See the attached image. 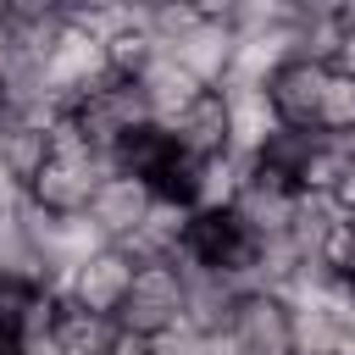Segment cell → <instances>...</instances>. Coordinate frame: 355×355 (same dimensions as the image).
Wrapping results in <instances>:
<instances>
[{
	"mask_svg": "<svg viewBox=\"0 0 355 355\" xmlns=\"http://www.w3.org/2000/svg\"><path fill=\"white\" fill-rule=\"evenodd\" d=\"M133 83H139V94H144V105H150L155 128H166L178 111H189V105L205 94V83H200V78H194V72H189V67L172 55V50H155Z\"/></svg>",
	"mask_w": 355,
	"mask_h": 355,
	"instance_id": "11",
	"label": "cell"
},
{
	"mask_svg": "<svg viewBox=\"0 0 355 355\" xmlns=\"http://www.w3.org/2000/svg\"><path fill=\"white\" fill-rule=\"evenodd\" d=\"M183 272V322L194 333H222L233 322V305L244 300V283L222 266H205L194 255H172Z\"/></svg>",
	"mask_w": 355,
	"mask_h": 355,
	"instance_id": "5",
	"label": "cell"
},
{
	"mask_svg": "<svg viewBox=\"0 0 355 355\" xmlns=\"http://www.w3.org/2000/svg\"><path fill=\"white\" fill-rule=\"evenodd\" d=\"M11 344H17V338H11V333H6V322H0V355H11Z\"/></svg>",
	"mask_w": 355,
	"mask_h": 355,
	"instance_id": "27",
	"label": "cell"
},
{
	"mask_svg": "<svg viewBox=\"0 0 355 355\" xmlns=\"http://www.w3.org/2000/svg\"><path fill=\"white\" fill-rule=\"evenodd\" d=\"M116 316H100V311H78V305H67L61 311V327H55V338H61V349L67 355H111V344H116Z\"/></svg>",
	"mask_w": 355,
	"mask_h": 355,
	"instance_id": "17",
	"label": "cell"
},
{
	"mask_svg": "<svg viewBox=\"0 0 355 355\" xmlns=\"http://www.w3.org/2000/svg\"><path fill=\"white\" fill-rule=\"evenodd\" d=\"M11 355H67V349H61V338H55V333H39V338H17V344H11Z\"/></svg>",
	"mask_w": 355,
	"mask_h": 355,
	"instance_id": "23",
	"label": "cell"
},
{
	"mask_svg": "<svg viewBox=\"0 0 355 355\" xmlns=\"http://www.w3.org/2000/svg\"><path fill=\"white\" fill-rule=\"evenodd\" d=\"M316 133H333V139H349L355 133V78L349 72H327V89H322V111H316Z\"/></svg>",
	"mask_w": 355,
	"mask_h": 355,
	"instance_id": "18",
	"label": "cell"
},
{
	"mask_svg": "<svg viewBox=\"0 0 355 355\" xmlns=\"http://www.w3.org/2000/svg\"><path fill=\"white\" fill-rule=\"evenodd\" d=\"M0 17H11L17 28H28V22H55L67 11H61V0H0Z\"/></svg>",
	"mask_w": 355,
	"mask_h": 355,
	"instance_id": "21",
	"label": "cell"
},
{
	"mask_svg": "<svg viewBox=\"0 0 355 355\" xmlns=\"http://www.w3.org/2000/svg\"><path fill=\"white\" fill-rule=\"evenodd\" d=\"M111 355H150V338H139V333H116V344H111Z\"/></svg>",
	"mask_w": 355,
	"mask_h": 355,
	"instance_id": "25",
	"label": "cell"
},
{
	"mask_svg": "<svg viewBox=\"0 0 355 355\" xmlns=\"http://www.w3.org/2000/svg\"><path fill=\"white\" fill-rule=\"evenodd\" d=\"M178 322H183V272H178V261L139 266L133 288H128V300L116 311V327H128L139 338H155V333H166Z\"/></svg>",
	"mask_w": 355,
	"mask_h": 355,
	"instance_id": "3",
	"label": "cell"
},
{
	"mask_svg": "<svg viewBox=\"0 0 355 355\" xmlns=\"http://www.w3.org/2000/svg\"><path fill=\"white\" fill-rule=\"evenodd\" d=\"M72 116H78L83 139H89L100 155H116L122 139H133L139 128H155V116H150V105H144V94H139L133 78H111V83H105L100 94H89Z\"/></svg>",
	"mask_w": 355,
	"mask_h": 355,
	"instance_id": "4",
	"label": "cell"
},
{
	"mask_svg": "<svg viewBox=\"0 0 355 355\" xmlns=\"http://www.w3.org/2000/svg\"><path fill=\"white\" fill-rule=\"evenodd\" d=\"M0 161H6L22 183H33V178H39V166L50 161V128L11 116V122H6V133H0Z\"/></svg>",
	"mask_w": 355,
	"mask_h": 355,
	"instance_id": "16",
	"label": "cell"
},
{
	"mask_svg": "<svg viewBox=\"0 0 355 355\" xmlns=\"http://www.w3.org/2000/svg\"><path fill=\"white\" fill-rule=\"evenodd\" d=\"M189 227H194V205L183 200V194H155V205H150V216L116 244V250H128V261L133 266H150V261H172L178 250H183V239H189Z\"/></svg>",
	"mask_w": 355,
	"mask_h": 355,
	"instance_id": "10",
	"label": "cell"
},
{
	"mask_svg": "<svg viewBox=\"0 0 355 355\" xmlns=\"http://www.w3.org/2000/svg\"><path fill=\"white\" fill-rule=\"evenodd\" d=\"M150 355H205V333H194L189 322H178V327H166V333L150 338Z\"/></svg>",
	"mask_w": 355,
	"mask_h": 355,
	"instance_id": "20",
	"label": "cell"
},
{
	"mask_svg": "<svg viewBox=\"0 0 355 355\" xmlns=\"http://www.w3.org/2000/svg\"><path fill=\"white\" fill-rule=\"evenodd\" d=\"M327 72H333V67H322V61H300V55H294V61H283V67L272 72L266 94H272V105H277L283 128H316Z\"/></svg>",
	"mask_w": 355,
	"mask_h": 355,
	"instance_id": "12",
	"label": "cell"
},
{
	"mask_svg": "<svg viewBox=\"0 0 355 355\" xmlns=\"http://www.w3.org/2000/svg\"><path fill=\"white\" fill-rule=\"evenodd\" d=\"M0 105H6V72H0Z\"/></svg>",
	"mask_w": 355,
	"mask_h": 355,
	"instance_id": "28",
	"label": "cell"
},
{
	"mask_svg": "<svg viewBox=\"0 0 355 355\" xmlns=\"http://www.w3.org/2000/svg\"><path fill=\"white\" fill-rule=\"evenodd\" d=\"M22 205H28V183L0 161V222H6V216H22Z\"/></svg>",
	"mask_w": 355,
	"mask_h": 355,
	"instance_id": "22",
	"label": "cell"
},
{
	"mask_svg": "<svg viewBox=\"0 0 355 355\" xmlns=\"http://www.w3.org/2000/svg\"><path fill=\"white\" fill-rule=\"evenodd\" d=\"M166 133H172L178 155H189V161L222 155V150H227V105H222V89H205L189 111H178V116L166 122Z\"/></svg>",
	"mask_w": 355,
	"mask_h": 355,
	"instance_id": "13",
	"label": "cell"
},
{
	"mask_svg": "<svg viewBox=\"0 0 355 355\" xmlns=\"http://www.w3.org/2000/svg\"><path fill=\"white\" fill-rule=\"evenodd\" d=\"M133 261H128V250H116V244H105V250H94L78 272H72V283H67V305H78V311H100V316H116L122 311V300H128V288H133Z\"/></svg>",
	"mask_w": 355,
	"mask_h": 355,
	"instance_id": "9",
	"label": "cell"
},
{
	"mask_svg": "<svg viewBox=\"0 0 355 355\" xmlns=\"http://www.w3.org/2000/svg\"><path fill=\"white\" fill-rule=\"evenodd\" d=\"M205 355H244V349H239V338L222 327V333H205Z\"/></svg>",
	"mask_w": 355,
	"mask_h": 355,
	"instance_id": "24",
	"label": "cell"
},
{
	"mask_svg": "<svg viewBox=\"0 0 355 355\" xmlns=\"http://www.w3.org/2000/svg\"><path fill=\"white\" fill-rule=\"evenodd\" d=\"M333 67H338V72H349V78H355V22H349V28H344V44H338V61H333Z\"/></svg>",
	"mask_w": 355,
	"mask_h": 355,
	"instance_id": "26",
	"label": "cell"
},
{
	"mask_svg": "<svg viewBox=\"0 0 355 355\" xmlns=\"http://www.w3.org/2000/svg\"><path fill=\"white\" fill-rule=\"evenodd\" d=\"M294 17H300L294 0H233L227 28L244 39V33H277V28H294Z\"/></svg>",
	"mask_w": 355,
	"mask_h": 355,
	"instance_id": "19",
	"label": "cell"
},
{
	"mask_svg": "<svg viewBox=\"0 0 355 355\" xmlns=\"http://www.w3.org/2000/svg\"><path fill=\"white\" fill-rule=\"evenodd\" d=\"M227 333L239 338L244 355H294V305L283 294L244 288V300L233 305Z\"/></svg>",
	"mask_w": 355,
	"mask_h": 355,
	"instance_id": "6",
	"label": "cell"
},
{
	"mask_svg": "<svg viewBox=\"0 0 355 355\" xmlns=\"http://www.w3.org/2000/svg\"><path fill=\"white\" fill-rule=\"evenodd\" d=\"M222 105H227V150L239 161H261L266 144L283 133V116L266 83H222Z\"/></svg>",
	"mask_w": 355,
	"mask_h": 355,
	"instance_id": "7",
	"label": "cell"
},
{
	"mask_svg": "<svg viewBox=\"0 0 355 355\" xmlns=\"http://www.w3.org/2000/svg\"><path fill=\"white\" fill-rule=\"evenodd\" d=\"M294 205H300L294 178H283V172H272V166L255 161L227 216L244 227L250 244H272V239H288V227H294Z\"/></svg>",
	"mask_w": 355,
	"mask_h": 355,
	"instance_id": "2",
	"label": "cell"
},
{
	"mask_svg": "<svg viewBox=\"0 0 355 355\" xmlns=\"http://www.w3.org/2000/svg\"><path fill=\"white\" fill-rule=\"evenodd\" d=\"M155 183L150 178H139V172H105L100 178V189H94V200H89V222L111 239V244H122L144 216H150V205H155Z\"/></svg>",
	"mask_w": 355,
	"mask_h": 355,
	"instance_id": "8",
	"label": "cell"
},
{
	"mask_svg": "<svg viewBox=\"0 0 355 355\" xmlns=\"http://www.w3.org/2000/svg\"><path fill=\"white\" fill-rule=\"evenodd\" d=\"M233 50H239V33H233L227 22H211V17H200V28H194L189 39L172 44V55H178L205 89H222V83H227V72H233Z\"/></svg>",
	"mask_w": 355,
	"mask_h": 355,
	"instance_id": "14",
	"label": "cell"
},
{
	"mask_svg": "<svg viewBox=\"0 0 355 355\" xmlns=\"http://www.w3.org/2000/svg\"><path fill=\"white\" fill-rule=\"evenodd\" d=\"M6 122H11V116H6V105H0V133H6Z\"/></svg>",
	"mask_w": 355,
	"mask_h": 355,
	"instance_id": "29",
	"label": "cell"
},
{
	"mask_svg": "<svg viewBox=\"0 0 355 355\" xmlns=\"http://www.w3.org/2000/svg\"><path fill=\"white\" fill-rule=\"evenodd\" d=\"M250 166H255V161H239L233 150L194 161V172H189V205H194V211H233Z\"/></svg>",
	"mask_w": 355,
	"mask_h": 355,
	"instance_id": "15",
	"label": "cell"
},
{
	"mask_svg": "<svg viewBox=\"0 0 355 355\" xmlns=\"http://www.w3.org/2000/svg\"><path fill=\"white\" fill-rule=\"evenodd\" d=\"M111 78H116V72H111L105 39H94L89 28L67 22L61 39L50 44V55H44V89H50L67 111H78V105H83L89 94H100Z\"/></svg>",
	"mask_w": 355,
	"mask_h": 355,
	"instance_id": "1",
	"label": "cell"
}]
</instances>
